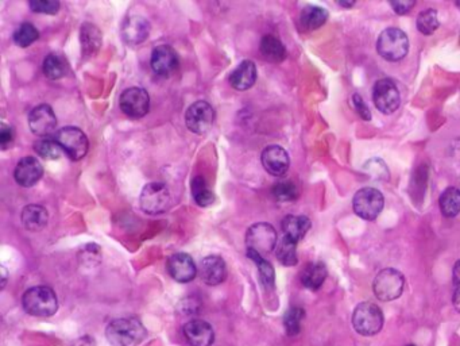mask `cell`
Listing matches in <instances>:
<instances>
[{"label":"cell","instance_id":"obj_8","mask_svg":"<svg viewBox=\"0 0 460 346\" xmlns=\"http://www.w3.org/2000/svg\"><path fill=\"white\" fill-rule=\"evenodd\" d=\"M353 211L358 217L366 221H374L378 218L383 210L385 199L377 188H362L359 190L352 201Z\"/></svg>","mask_w":460,"mask_h":346},{"label":"cell","instance_id":"obj_36","mask_svg":"<svg viewBox=\"0 0 460 346\" xmlns=\"http://www.w3.org/2000/svg\"><path fill=\"white\" fill-rule=\"evenodd\" d=\"M273 195L278 202H291L298 197V190L292 181H281L273 187Z\"/></svg>","mask_w":460,"mask_h":346},{"label":"cell","instance_id":"obj_12","mask_svg":"<svg viewBox=\"0 0 460 346\" xmlns=\"http://www.w3.org/2000/svg\"><path fill=\"white\" fill-rule=\"evenodd\" d=\"M215 122L214 107L204 100L193 103L185 114V123L192 133L205 134Z\"/></svg>","mask_w":460,"mask_h":346},{"label":"cell","instance_id":"obj_1","mask_svg":"<svg viewBox=\"0 0 460 346\" xmlns=\"http://www.w3.org/2000/svg\"><path fill=\"white\" fill-rule=\"evenodd\" d=\"M146 336V327L134 317L115 319L106 329V337L112 346H136L140 344Z\"/></svg>","mask_w":460,"mask_h":346},{"label":"cell","instance_id":"obj_22","mask_svg":"<svg viewBox=\"0 0 460 346\" xmlns=\"http://www.w3.org/2000/svg\"><path fill=\"white\" fill-rule=\"evenodd\" d=\"M21 221L26 230L41 231L49 222V212L44 206L28 204L21 214Z\"/></svg>","mask_w":460,"mask_h":346},{"label":"cell","instance_id":"obj_42","mask_svg":"<svg viewBox=\"0 0 460 346\" xmlns=\"http://www.w3.org/2000/svg\"><path fill=\"white\" fill-rule=\"evenodd\" d=\"M454 283L457 287L460 286V260L454 266Z\"/></svg>","mask_w":460,"mask_h":346},{"label":"cell","instance_id":"obj_41","mask_svg":"<svg viewBox=\"0 0 460 346\" xmlns=\"http://www.w3.org/2000/svg\"><path fill=\"white\" fill-rule=\"evenodd\" d=\"M416 1H407V0H394V1H390V6L393 7V10L398 14V15H404V14H407L413 7H414Z\"/></svg>","mask_w":460,"mask_h":346},{"label":"cell","instance_id":"obj_24","mask_svg":"<svg viewBox=\"0 0 460 346\" xmlns=\"http://www.w3.org/2000/svg\"><path fill=\"white\" fill-rule=\"evenodd\" d=\"M311 229V221L305 215H288L282 221L284 235L298 242Z\"/></svg>","mask_w":460,"mask_h":346},{"label":"cell","instance_id":"obj_32","mask_svg":"<svg viewBox=\"0 0 460 346\" xmlns=\"http://www.w3.org/2000/svg\"><path fill=\"white\" fill-rule=\"evenodd\" d=\"M192 194L194 202L200 207H210L215 202V194L207 185V181L201 176H197L192 180Z\"/></svg>","mask_w":460,"mask_h":346},{"label":"cell","instance_id":"obj_45","mask_svg":"<svg viewBox=\"0 0 460 346\" xmlns=\"http://www.w3.org/2000/svg\"><path fill=\"white\" fill-rule=\"evenodd\" d=\"M339 4L342 6V7H352L355 3L352 1V3H346V1H339Z\"/></svg>","mask_w":460,"mask_h":346},{"label":"cell","instance_id":"obj_5","mask_svg":"<svg viewBox=\"0 0 460 346\" xmlns=\"http://www.w3.org/2000/svg\"><path fill=\"white\" fill-rule=\"evenodd\" d=\"M140 208L150 215L166 212L172 206V194L163 183H149L140 192Z\"/></svg>","mask_w":460,"mask_h":346},{"label":"cell","instance_id":"obj_30","mask_svg":"<svg viewBox=\"0 0 460 346\" xmlns=\"http://www.w3.org/2000/svg\"><path fill=\"white\" fill-rule=\"evenodd\" d=\"M247 257L254 261V264L258 266V272H259V279L262 282V284L268 289H273L274 287V282H275V273H274V268L268 260L264 259V256H261L259 253L247 249Z\"/></svg>","mask_w":460,"mask_h":346},{"label":"cell","instance_id":"obj_34","mask_svg":"<svg viewBox=\"0 0 460 346\" xmlns=\"http://www.w3.org/2000/svg\"><path fill=\"white\" fill-rule=\"evenodd\" d=\"M440 22H439V14L436 10L428 8L420 12L417 18V29L424 35H432L436 30L439 29Z\"/></svg>","mask_w":460,"mask_h":346},{"label":"cell","instance_id":"obj_29","mask_svg":"<svg viewBox=\"0 0 460 346\" xmlns=\"http://www.w3.org/2000/svg\"><path fill=\"white\" fill-rule=\"evenodd\" d=\"M440 210L443 212L444 217L447 218H455L457 215H459L460 212V191L450 187L447 188L441 197H440Z\"/></svg>","mask_w":460,"mask_h":346},{"label":"cell","instance_id":"obj_7","mask_svg":"<svg viewBox=\"0 0 460 346\" xmlns=\"http://www.w3.org/2000/svg\"><path fill=\"white\" fill-rule=\"evenodd\" d=\"M55 140L61 146L62 152L73 161L82 160L88 153L89 143L86 136L79 127H62L55 133Z\"/></svg>","mask_w":460,"mask_h":346},{"label":"cell","instance_id":"obj_3","mask_svg":"<svg viewBox=\"0 0 460 346\" xmlns=\"http://www.w3.org/2000/svg\"><path fill=\"white\" fill-rule=\"evenodd\" d=\"M383 314L377 304L370 302H363L356 306L352 314L353 329L366 337L376 336L383 326Z\"/></svg>","mask_w":460,"mask_h":346},{"label":"cell","instance_id":"obj_28","mask_svg":"<svg viewBox=\"0 0 460 346\" xmlns=\"http://www.w3.org/2000/svg\"><path fill=\"white\" fill-rule=\"evenodd\" d=\"M297 242L288 237H282L277 244L275 256L278 261L285 266H295L297 264Z\"/></svg>","mask_w":460,"mask_h":346},{"label":"cell","instance_id":"obj_40","mask_svg":"<svg viewBox=\"0 0 460 346\" xmlns=\"http://www.w3.org/2000/svg\"><path fill=\"white\" fill-rule=\"evenodd\" d=\"M14 141V131L6 123L0 125V146L1 149H7Z\"/></svg>","mask_w":460,"mask_h":346},{"label":"cell","instance_id":"obj_21","mask_svg":"<svg viewBox=\"0 0 460 346\" xmlns=\"http://www.w3.org/2000/svg\"><path fill=\"white\" fill-rule=\"evenodd\" d=\"M257 82V66L254 61L244 60L230 75V84L237 91H247Z\"/></svg>","mask_w":460,"mask_h":346},{"label":"cell","instance_id":"obj_9","mask_svg":"<svg viewBox=\"0 0 460 346\" xmlns=\"http://www.w3.org/2000/svg\"><path fill=\"white\" fill-rule=\"evenodd\" d=\"M246 245L261 256L269 255L277 248V231L270 224H255L246 233Z\"/></svg>","mask_w":460,"mask_h":346},{"label":"cell","instance_id":"obj_47","mask_svg":"<svg viewBox=\"0 0 460 346\" xmlns=\"http://www.w3.org/2000/svg\"><path fill=\"white\" fill-rule=\"evenodd\" d=\"M407 346H414V345H407Z\"/></svg>","mask_w":460,"mask_h":346},{"label":"cell","instance_id":"obj_26","mask_svg":"<svg viewBox=\"0 0 460 346\" xmlns=\"http://www.w3.org/2000/svg\"><path fill=\"white\" fill-rule=\"evenodd\" d=\"M328 19V11L319 6H306L300 15V22L306 30H316L322 28Z\"/></svg>","mask_w":460,"mask_h":346},{"label":"cell","instance_id":"obj_17","mask_svg":"<svg viewBox=\"0 0 460 346\" xmlns=\"http://www.w3.org/2000/svg\"><path fill=\"white\" fill-rule=\"evenodd\" d=\"M184 336L190 346H212L215 331L212 326L201 319H192L184 325Z\"/></svg>","mask_w":460,"mask_h":346},{"label":"cell","instance_id":"obj_20","mask_svg":"<svg viewBox=\"0 0 460 346\" xmlns=\"http://www.w3.org/2000/svg\"><path fill=\"white\" fill-rule=\"evenodd\" d=\"M201 280L208 286L221 284L227 277V266L220 256H208L201 260L199 269Z\"/></svg>","mask_w":460,"mask_h":346},{"label":"cell","instance_id":"obj_13","mask_svg":"<svg viewBox=\"0 0 460 346\" xmlns=\"http://www.w3.org/2000/svg\"><path fill=\"white\" fill-rule=\"evenodd\" d=\"M28 126L31 133L38 137L46 138L55 130L57 118L49 104H39L28 116Z\"/></svg>","mask_w":460,"mask_h":346},{"label":"cell","instance_id":"obj_38","mask_svg":"<svg viewBox=\"0 0 460 346\" xmlns=\"http://www.w3.org/2000/svg\"><path fill=\"white\" fill-rule=\"evenodd\" d=\"M28 6L37 14L55 15L59 10V1L57 0H31Z\"/></svg>","mask_w":460,"mask_h":346},{"label":"cell","instance_id":"obj_2","mask_svg":"<svg viewBox=\"0 0 460 346\" xmlns=\"http://www.w3.org/2000/svg\"><path fill=\"white\" fill-rule=\"evenodd\" d=\"M25 311L33 317H53L58 310V300L55 291L46 286L28 289L22 298Z\"/></svg>","mask_w":460,"mask_h":346},{"label":"cell","instance_id":"obj_19","mask_svg":"<svg viewBox=\"0 0 460 346\" xmlns=\"http://www.w3.org/2000/svg\"><path fill=\"white\" fill-rule=\"evenodd\" d=\"M42 176H44V167L39 163V160L33 156H28L19 160L14 171L15 181L22 187L35 185L42 179Z\"/></svg>","mask_w":460,"mask_h":346},{"label":"cell","instance_id":"obj_6","mask_svg":"<svg viewBox=\"0 0 460 346\" xmlns=\"http://www.w3.org/2000/svg\"><path fill=\"white\" fill-rule=\"evenodd\" d=\"M405 287V277L393 268L382 269L374 279L373 289L376 296L382 302H390L401 296Z\"/></svg>","mask_w":460,"mask_h":346},{"label":"cell","instance_id":"obj_15","mask_svg":"<svg viewBox=\"0 0 460 346\" xmlns=\"http://www.w3.org/2000/svg\"><path fill=\"white\" fill-rule=\"evenodd\" d=\"M169 275L178 283H190L197 275V266L187 253H176L166 264Z\"/></svg>","mask_w":460,"mask_h":346},{"label":"cell","instance_id":"obj_27","mask_svg":"<svg viewBox=\"0 0 460 346\" xmlns=\"http://www.w3.org/2000/svg\"><path fill=\"white\" fill-rule=\"evenodd\" d=\"M259 51L265 60L270 62H281L286 57L284 44L274 35H265L259 44Z\"/></svg>","mask_w":460,"mask_h":346},{"label":"cell","instance_id":"obj_23","mask_svg":"<svg viewBox=\"0 0 460 346\" xmlns=\"http://www.w3.org/2000/svg\"><path fill=\"white\" fill-rule=\"evenodd\" d=\"M102 33L93 24H84L80 30V42L84 58L95 56L102 46Z\"/></svg>","mask_w":460,"mask_h":346},{"label":"cell","instance_id":"obj_18","mask_svg":"<svg viewBox=\"0 0 460 346\" xmlns=\"http://www.w3.org/2000/svg\"><path fill=\"white\" fill-rule=\"evenodd\" d=\"M150 29V22L145 17L131 15L123 22L120 33L126 44L139 45L147 39Z\"/></svg>","mask_w":460,"mask_h":346},{"label":"cell","instance_id":"obj_46","mask_svg":"<svg viewBox=\"0 0 460 346\" xmlns=\"http://www.w3.org/2000/svg\"><path fill=\"white\" fill-rule=\"evenodd\" d=\"M457 7L460 10V1H457Z\"/></svg>","mask_w":460,"mask_h":346},{"label":"cell","instance_id":"obj_11","mask_svg":"<svg viewBox=\"0 0 460 346\" xmlns=\"http://www.w3.org/2000/svg\"><path fill=\"white\" fill-rule=\"evenodd\" d=\"M119 106L126 116L139 119L149 113L150 96L146 89L140 86H133L123 91V93L120 95Z\"/></svg>","mask_w":460,"mask_h":346},{"label":"cell","instance_id":"obj_37","mask_svg":"<svg viewBox=\"0 0 460 346\" xmlns=\"http://www.w3.org/2000/svg\"><path fill=\"white\" fill-rule=\"evenodd\" d=\"M304 310L300 307H293L291 309L284 318V325H285V330L286 333L293 337L297 336L301 330V320L304 319Z\"/></svg>","mask_w":460,"mask_h":346},{"label":"cell","instance_id":"obj_43","mask_svg":"<svg viewBox=\"0 0 460 346\" xmlns=\"http://www.w3.org/2000/svg\"><path fill=\"white\" fill-rule=\"evenodd\" d=\"M454 306H455V309L460 313V286L459 287H457L455 293H454Z\"/></svg>","mask_w":460,"mask_h":346},{"label":"cell","instance_id":"obj_44","mask_svg":"<svg viewBox=\"0 0 460 346\" xmlns=\"http://www.w3.org/2000/svg\"><path fill=\"white\" fill-rule=\"evenodd\" d=\"M1 271H3V283H1V289H4L6 282H7V275H6V269H4V268H1Z\"/></svg>","mask_w":460,"mask_h":346},{"label":"cell","instance_id":"obj_39","mask_svg":"<svg viewBox=\"0 0 460 346\" xmlns=\"http://www.w3.org/2000/svg\"><path fill=\"white\" fill-rule=\"evenodd\" d=\"M352 104H353L356 113L359 114V116L362 119H365V120H370L371 119V114H370V110H369L367 104L365 103V100L358 93L352 95Z\"/></svg>","mask_w":460,"mask_h":346},{"label":"cell","instance_id":"obj_33","mask_svg":"<svg viewBox=\"0 0 460 346\" xmlns=\"http://www.w3.org/2000/svg\"><path fill=\"white\" fill-rule=\"evenodd\" d=\"M38 38H39V31L34 25H31L28 22L22 24L18 29L14 31V35H12L15 45H18L19 48H28Z\"/></svg>","mask_w":460,"mask_h":346},{"label":"cell","instance_id":"obj_14","mask_svg":"<svg viewBox=\"0 0 460 346\" xmlns=\"http://www.w3.org/2000/svg\"><path fill=\"white\" fill-rule=\"evenodd\" d=\"M261 161L266 172L270 173L273 176L281 177L285 173L289 171L291 165V158L286 150L278 145H270L265 147L261 156Z\"/></svg>","mask_w":460,"mask_h":346},{"label":"cell","instance_id":"obj_25","mask_svg":"<svg viewBox=\"0 0 460 346\" xmlns=\"http://www.w3.org/2000/svg\"><path fill=\"white\" fill-rule=\"evenodd\" d=\"M326 279V268L323 262H311L308 264L301 273V283L305 289H320Z\"/></svg>","mask_w":460,"mask_h":346},{"label":"cell","instance_id":"obj_10","mask_svg":"<svg viewBox=\"0 0 460 346\" xmlns=\"http://www.w3.org/2000/svg\"><path fill=\"white\" fill-rule=\"evenodd\" d=\"M373 99L376 107L383 114H393L401 103L400 91L390 79H379L374 84Z\"/></svg>","mask_w":460,"mask_h":346},{"label":"cell","instance_id":"obj_31","mask_svg":"<svg viewBox=\"0 0 460 346\" xmlns=\"http://www.w3.org/2000/svg\"><path fill=\"white\" fill-rule=\"evenodd\" d=\"M42 71H44V75L48 79L58 80V79H61V78L65 76V73L68 71V65H66L65 58L62 57V56L55 55V53H50V55H48L46 58L44 60Z\"/></svg>","mask_w":460,"mask_h":346},{"label":"cell","instance_id":"obj_16","mask_svg":"<svg viewBox=\"0 0 460 346\" xmlns=\"http://www.w3.org/2000/svg\"><path fill=\"white\" fill-rule=\"evenodd\" d=\"M178 56L172 46L160 45L154 48L150 58V65L154 73H157L158 76L167 78L178 68Z\"/></svg>","mask_w":460,"mask_h":346},{"label":"cell","instance_id":"obj_35","mask_svg":"<svg viewBox=\"0 0 460 346\" xmlns=\"http://www.w3.org/2000/svg\"><path fill=\"white\" fill-rule=\"evenodd\" d=\"M35 152L46 160H57L61 157L62 154V149L55 141V138H41L39 141H37V144L34 145Z\"/></svg>","mask_w":460,"mask_h":346},{"label":"cell","instance_id":"obj_4","mask_svg":"<svg viewBox=\"0 0 460 346\" xmlns=\"http://www.w3.org/2000/svg\"><path fill=\"white\" fill-rule=\"evenodd\" d=\"M377 49L380 57L387 61H400L409 51V38L403 30L389 28L379 35Z\"/></svg>","mask_w":460,"mask_h":346}]
</instances>
